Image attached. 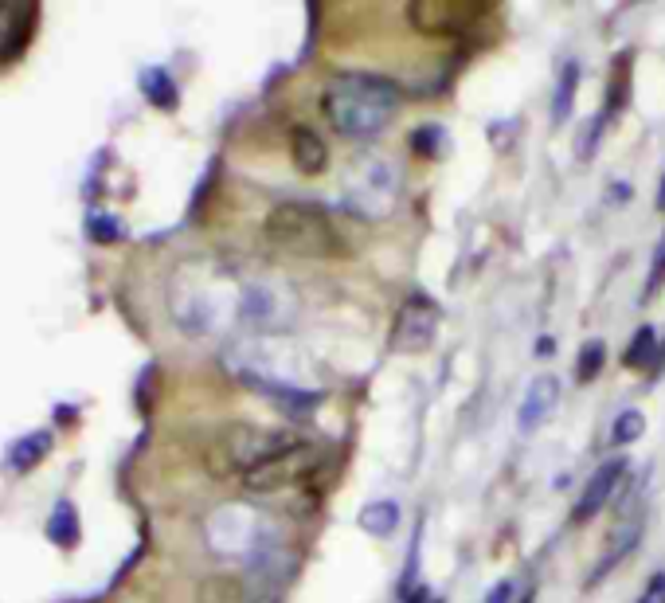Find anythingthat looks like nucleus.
I'll list each match as a JSON object with an SVG mask.
<instances>
[{
  "label": "nucleus",
  "mask_w": 665,
  "mask_h": 603,
  "mask_svg": "<svg viewBox=\"0 0 665 603\" xmlns=\"http://www.w3.org/2000/svg\"><path fill=\"white\" fill-rule=\"evenodd\" d=\"M403 106V94L392 79L380 75H364V71H345L333 75L329 87L321 94V110L329 118V126L341 138H376L392 126V118Z\"/></svg>",
  "instance_id": "obj_1"
},
{
  "label": "nucleus",
  "mask_w": 665,
  "mask_h": 603,
  "mask_svg": "<svg viewBox=\"0 0 665 603\" xmlns=\"http://www.w3.org/2000/svg\"><path fill=\"white\" fill-rule=\"evenodd\" d=\"M266 243L274 251H286V255H298V259H341L349 255L341 232L333 228V220L306 200H286L278 204L263 224Z\"/></svg>",
  "instance_id": "obj_2"
},
{
  "label": "nucleus",
  "mask_w": 665,
  "mask_h": 603,
  "mask_svg": "<svg viewBox=\"0 0 665 603\" xmlns=\"http://www.w3.org/2000/svg\"><path fill=\"white\" fill-rule=\"evenodd\" d=\"M298 439L286 431H270V427H255V423H231L208 443L204 463L216 478H247L255 466L270 463L274 455H282L286 447H294Z\"/></svg>",
  "instance_id": "obj_3"
},
{
  "label": "nucleus",
  "mask_w": 665,
  "mask_h": 603,
  "mask_svg": "<svg viewBox=\"0 0 665 603\" xmlns=\"http://www.w3.org/2000/svg\"><path fill=\"white\" fill-rule=\"evenodd\" d=\"M403 169L392 157H368L345 177V204L364 220H384L399 200Z\"/></svg>",
  "instance_id": "obj_4"
},
{
  "label": "nucleus",
  "mask_w": 665,
  "mask_h": 603,
  "mask_svg": "<svg viewBox=\"0 0 665 603\" xmlns=\"http://www.w3.org/2000/svg\"><path fill=\"white\" fill-rule=\"evenodd\" d=\"M317 463H321L317 447L298 439L294 447H286V451L274 455L270 463L255 466V470L243 478V486H247L251 494H278V490H290V486L306 482L313 470H317Z\"/></svg>",
  "instance_id": "obj_5"
},
{
  "label": "nucleus",
  "mask_w": 665,
  "mask_h": 603,
  "mask_svg": "<svg viewBox=\"0 0 665 603\" xmlns=\"http://www.w3.org/2000/svg\"><path fill=\"white\" fill-rule=\"evenodd\" d=\"M294 310H298V302H294V294L282 282H251L243 290V298H239L243 322L251 325V329H259V333L286 329V325L294 322Z\"/></svg>",
  "instance_id": "obj_6"
},
{
  "label": "nucleus",
  "mask_w": 665,
  "mask_h": 603,
  "mask_svg": "<svg viewBox=\"0 0 665 603\" xmlns=\"http://www.w3.org/2000/svg\"><path fill=\"white\" fill-rule=\"evenodd\" d=\"M435 329H439V306L427 294H411L396 314V325H392V349L396 353H423L435 341Z\"/></svg>",
  "instance_id": "obj_7"
},
{
  "label": "nucleus",
  "mask_w": 665,
  "mask_h": 603,
  "mask_svg": "<svg viewBox=\"0 0 665 603\" xmlns=\"http://www.w3.org/2000/svg\"><path fill=\"white\" fill-rule=\"evenodd\" d=\"M478 8L470 4H454V0H415L407 4V24L419 28L423 36H443V32H458Z\"/></svg>",
  "instance_id": "obj_8"
},
{
  "label": "nucleus",
  "mask_w": 665,
  "mask_h": 603,
  "mask_svg": "<svg viewBox=\"0 0 665 603\" xmlns=\"http://www.w3.org/2000/svg\"><path fill=\"white\" fill-rule=\"evenodd\" d=\"M556 404H560V380H556L552 372L536 376L529 388H525V396H521V408H517V427H521L525 435L540 431V427L552 419Z\"/></svg>",
  "instance_id": "obj_9"
},
{
  "label": "nucleus",
  "mask_w": 665,
  "mask_h": 603,
  "mask_svg": "<svg viewBox=\"0 0 665 603\" xmlns=\"http://www.w3.org/2000/svg\"><path fill=\"white\" fill-rule=\"evenodd\" d=\"M622 474H626V459H611V463H603L595 474H591V482L583 486V494H579L576 510H572V521L583 525V521H591L595 513L603 510L607 502H611V494L619 490Z\"/></svg>",
  "instance_id": "obj_10"
},
{
  "label": "nucleus",
  "mask_w": 665,
  "mask_h": 603,
  "mask_svg": "<svg viewBox=\"0 0 665 603\" xmlns=\"http://www.w3.org/2000/svg\"><path fill=\"white\" fill-rule=\"evenodd\" d=\"M642 541V525L638 521H630V525H619L615 533H611V541H607V553L599 557V564L591 568V576H587V584H599L603 576H611L615 568H619L622 560L634 553V545Z\"/></svg>",
  "instance_id": "obj_11"
},
{
  "label": "nucleus",
  "mask_w": 665,
  "mask_h": 603,
  "mask_svg": "<svg viewBox=\"0 0 665 603\" xmlns=\"http://www.w3.org/2000/svg\"><path fill=\"white\" fill-rule=\"evenodd\" d=\"M290 153H294L298 173H306V177L325 173V165H329V149H325V141L317 138V130H310V126H298L290 134Z\"/></svg>",
  "instance_id": "obj_12"
},
{
  "label": "nucleus",
  "mask_w": 665,
  "mask_h": 603,
  "mask_svg": "<svg viewBox=\"0 0 665 603\" xmlns=\"http://www.w3.org/2000/svg\"><path fill=\"white\" fill-rule=\"evenodd\" d=\"M47 451H51V431H32V435H24V439L12 443V451H8V470L28 474V470H36V466L44 463Z\"/></svg>",
  "instance_id": "obj_13"
},
{
  "label": "nucleus",
  "mask_w": 665,
  "mask_h": 603,
  "mask_svg": "<svg viewBox=\"0 0 665 603\" xmlns=\"http://www.w3.org/2000/svg\"><path fill=\"white\" fill-rule=\"evenodd\" d=\"M622 365H626V369H658V365H665L658 333H654L650 325H642V329L634 333V341H630L626 353H622Z\"/></svg>",
  "instance_id": "obj_14"
},
{
  "label": "nucleus",
  "mask_w": 665,
  "mask_h": 603,
  "mask_svg": "<svg viewBox=\"0 0 665 603\" xmlns=\"http://www.w3.org/2000/svg\"><path fill=\"white\" fill-rule=\"evenodd\" d=\"M141 91H145V98H149L157 110H177L180 91L165 67H149V71H141Z\"/></svg>",
  "instance_id": "obj_15"
},
{
  "label": "nucleus",
  "mask_w": 665,
  "mask_h": 603,
  "mask_svg": "<svg viewBox=\"0 0 665 603\" xmlns=\"http://www.w3.org/2000/svg\"><path fill=\"white\" fill-rule=\"evenodd\" d=\"M47 537L59 545V549H75V541H79V513L71 502H59L51 517H47Z\"/></svg>",
  "instance_id": "obj_16"
},
{
  "label": "nucleus",
  "mask_w": 665,
  "mask_h": 603,
  "mask_svg": "<svg viewBox=\"0 0 665 603\" xmlns=\"http://www.w3.org/2000/svg\"><path fill=\"white\" fill-rule=\"evenodd\" d=\"M399 525V506L396 502H368L364 510H360V529L364 533H372V537H392Z\"/></svg>",
  "instance_id": "obj_17"
},
{
  "label": "nucleus",
  "mask_w": 665,
  "mask_h": 603,
  "mask_svg": "<svg viewBox=\"0 0 665 603\" xmlns=\"http://www.w3.org/2000/svg\"><path fill=\"white\" fill-rule=\"evenodd\" d=\"M576 87H579V63H568L560 71V87H556V98H552V122L564 126L568 114H572V102H576Z\"/></svg>",
  "instance_id": "obj_18"
},
{
  "label": "nucleus",
  "mask_w": 665,
  "mask_h": 603,
  "mask_svg": "<svg viewBox=\"0 0 665 603\" xmlns=\"http://www.w3.org/2000/svg\"><path fill=\"white\" fill-rule=\"evenodd\" d=\"M200 603H247V592L239 580H227V576H212L200 584Z\"/></svg>",
  "instance_id": "obj_19"
},
{
  "label": "nucleus",
  "mask_w": 665,
  "mask_h": 603,
  "mask_svg": "<svg viewBox=\"0 0 665 603\" xmlns=\"http://www.w3.org/2000/svg\"><path fill=\"white\" fill-rule=\"evenodd\" d=\"M603 361H607V345H603V341H583V349H579V361H576V380H579V384L595 380V376H599V369H603Z\"/></svg>",
  "instance_id": "obj_20"
},
{
  "label": "nucleus",
  "mask_w": 665,
  "mask_h": 603,
  "mask_svg": "<svg viewBox=\"0 0 665 603\" xmlns=\"http://www.w3.org/2000/svg\"><path fill=\"white\" fill-rule=\"evenodd\" d=\"M646 435V416L638 408H626L615 423H611V443H634Z\"/></svg>",
  "instance_id": "obj_21"
},
{
  "label": "nucleus",
  "mask_w": 665,
  "mask_h": 603,
  "mask_svg": "<svg viewBox=\"0 0 665 603\" xmlns=\"http://www.w3.org/2000/svg\"><path fill=\"white\" fill-rule=\"evenodd\" d=\"M439 145H443V130L439 126H423V130L411 134V153H419V157H435Z\"/></svg>",
  "instance_id": "obj_22"
},
{
  "label": "nucleus",
  "mask_w": 665,
  "mask_h": 603,
  "mask_svg": "<svg viewBox=\"0 0 665 603\" xmlns=\"http://www.w3.org/2000/svg\"><path fill=\"white\" fill-rule=\"evenodd\" d=\"M87 232H90V239H98V243H114L118 235H122V224L114 220V216H90V224H87Z\"/></svg>",
  "instance_id": "obj_23"
},
{
  "label": "nucleus",
  "mask_w": 665,
  "mask_h": 603,
  "mask_svg": "<svg viewBox=\"0 0 665 603\" xmlns=\"http://www.w3.org/2000/svg\"><path fill=\"white\" fill-rule=\"evenodd\" d=\"M638 603H665V572H654V576H650V584H646V592L638 596Z\"/></svg>",
  "instance_id": "obj_24"
},
{
  "label": "nucleus",
  "mask_w": 665,
  "mask_h": 603,
  "mask_svg": "<svg viewBox=\"0 0 665 603\" xmlns=\"http://www.w3.org/2000/svg\"><path fill=\"white\" fill-rule=\"evenodd\" d=\"M662 282H665V239L658 243V255H654V267H650V286H646V294H654Z\"/></svg>",
  "instance_id": "obj_25"
},
{
  "label": "nucleus",
  "mask_w": 665,
  "mask_h": 603,
  "mask_svg": "<svg viewBox=\"0 0 665 603\" xmlns=\"http://www.w3.org/2000/svg\"><path fill=\"white\" fill-rule=\"evenodd\" d=\"M513 592H517V584H513V580H497V584L489 588L486 603H513Z\"/></svg>",
  "instance_id": "obj_26"
},
{
  "label": "nucleus",
  "mask_w": 665,
  "mask_h": 603,
  "mask_svg": "<svg viewBox=\"0 0 665 603\" xmlns=\"http://www.w3.org/2000/svg\"><path fill=\"white\" fill-rule=\"evenodd\" d=\"M552 349H556V345H552V337H540V341H536V353H544V357H548Z\"/></svg>",
  "instance_id": "obj_27"
},
{
  "label": "nucleus",
  "mask_w": 665,
  "mask_h": 603,
  "mask_svg": "<svg viewBox=\"0 0 665 603\" xmlns=\"http://www.w3.org/2000/svg\"><path fill=\"white\" fill-rule=\"evenodd\" d=\"M658 208L665 212V177H662V185H658Z\"/></svg>",
  "instance_id": "obj_28"
},
{
  "label": "nucleus",
  "mask_w": 665,
  "mask_h": 603,
  "mask_svg": "<svg viewBox=\"0 0 665 603\" xmlns=\"http://www.w3.org/2000/svg\"><path fill=\"white\" fill-rule=\"evenodd\" d=\"M517 603H532V592H525V596H521Z\"/></svg>",
  "instance_id": "obj_29"
},
{
  "label": "nucleus",
  "mask_w": 665,
  "mask_h": 603,
  "mask_svg": "<svg viewBox=\"0 0 665 603\" xmlns=\"http://www.w3.org/2000/svg\"><path fill=\"white\" fill-rule=\"evenodd\" d=\"M431 603H443V600H431Z\"/></svg>",
  "instance_id": "obj_30"
}]
</instances>
